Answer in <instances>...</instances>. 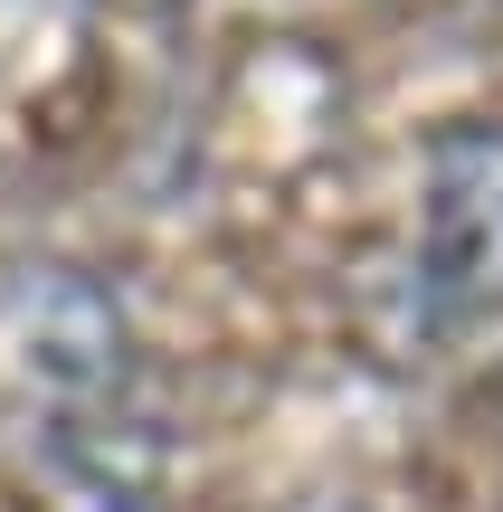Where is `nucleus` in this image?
Masks as SVG:
<instances>
[{
	"label": "nucleus",
	"instance_id": "7ed1b4c3",
	"mask_svg": "<svg viewBox=\"0 0 503 512\" xmlns=\"http://www.w3.org/2000/svg\"><path fill=\"white\" fill-rule=\"evenodd\" d=\"M494 399H503V370H494Z\"/></svg>",
	"mask_w": 503,
	"mask_h": 512
},
{
	"label": "nucleus",
	"instance_id": "f03ea898",
	"mask_svg": "<svg viewBox=\"0 0 503 512\" xmlns=\"http://www.w3.org/2000/svg\"><path fill=\"white\" fill-rule=\"evenodd\" d=\"M95 10H114V19H171V10H190V0H95Z\"/></svg>",
	"mask_w": 503,
	"mask_h": 512
},
{
	"label": "nucleus",
	"instance_id": "f257e3e1",
	"mask_svg": "<svg viewBox=\"0 0 503 512\" xmlns=\"http://www.w3.org/2000/svg\"><path fill=\"white\" fill-rule=\"evenodd\" d=\"M418 294L447 332L503 313V124L466 114L418 152Z\"/></svg>",
	"mask_w": 503,
	"mask_h": 512
}]
</instances>
